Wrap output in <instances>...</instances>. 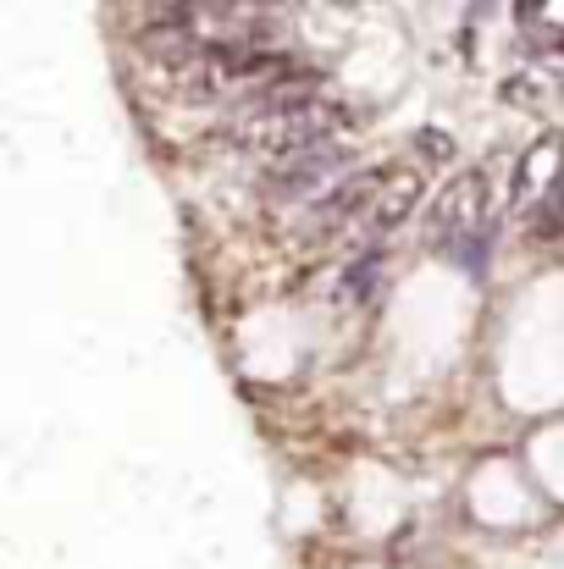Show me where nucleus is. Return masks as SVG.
Masks as SVG:
<instances>
[{
	"label": "nucleus",
	"instance_id": "1",
	"mask_svg": "<svg viewBox=\"0 0 564 569\" xmlns=\"http://www.w3.org/2000/svg\"><path fill=\"white\" fill-rule=\"evenodd\" d=\"M426 243L448 260L482 271L493 254V183L487 172H454L426 216Z\"/></svg>",
	"mask_w": 564,
	"mask_h": 569
},
{
	"label": "nucleus",
	"instance_id": "2",
	"mask_svg": "<svg viewBox=\"0 0 564 569\" xmlns=\"http://www.w3.org/2000/svg\"><path fill=\"white\" fill-rule=\"evenodd\" d=\"M199 44L216 50H271V0H184L172 11Z\"/></svg>",
	"mask_w": 564,
	"mask_h": 569
},
{
	"label": "nucleus",
	"instance_id": "3",
	"mask_svg": "<svg viewBox=\"0 0 564 569\" xmlns=\"http://www.w3.org/2000/svg\"><path fill=\"white\" fill-rule=\"evenodd\" d=\"M509 210L526 227H560L564 216V133H543L521 167H515V189H509Z\"/></svg>",
	"mask_w": 564,
	"mask_h": 569
},
{
	"label": "nucleus",
	"instance_id": "4",
	"mask_svg": "<svg viewBox=\"0 0 564 569\" xmlns=\"http://www.w3.org/2000/svg\"><path fill=\"white\" fill-rule=\"evenodd\" d=\"M344 172H349V150L338 139H327L316 150H299L288 161H271L266 167V183L283 193V199H321L333 183H344Z\"/></svg>",
	"mask_w": 564,
	"mask_h": 569
},
{
	"label": "nucleus",
	"instance_id": "5",
	"mask_svg": "<svg viewBox=\"0 0 564 569\" xmlns=\"http://www.w3.org/2000/svg\"><path fill=\"white\" fill-rule=\"evenodd\" d=\"M420 199H426V183H420L415 167H382V183H376L372 204H366V216H360L355 243H376V238H387L393 227H404V221L420 210Z\"/></svg>",
	"mask_w": 564,
	"mask_h": 569
},
{
	"label": "nucleus",
	"instance_id": "6",
	"mask_svg": "<svg viewBox=\"0 0 564 569\" xmlns=\"http://www.w3.org/2000/svg\"><path fill=\"white\" fill-rule=\"evenodd\" d=\"M548 94H554V83H548L543 72H515V78L504 83V100H509V106H543Z\"/></svg>",
	"mask_w": 564,
	"mask_h": 569
},
{
	"label": "nucleus",
	"instance_id": "7",
	"mask_svg": "<svg viewBox=\"0 0 564 569\" xmlns=\"http://www.w3.org/2000/svg\"><path fill=\"white\" fill-rule=\"evenodd\" d=\"M415 144H420V150H426L432 161H448V156H454V139H448V133H432V128H426V133H420Z\"/></svg>",
	"mask_w": 564,
	"mask_h": 569
},
{
	"label": "nucleus",
	"instance_id": "8",
	"mask_svg": "<svg viewBox=\"0 0 564 569\" xmlns=\"http://www.w3.org/2000/svg\"><path fill=\"white\" fill-rule=\"evenodd\" d=\"M537 6H543V0H521V22H526V28H532V17H537Z\"/></svg>",
	"mask_w": 564,
	"mask_h": 569
}]
</instances>
